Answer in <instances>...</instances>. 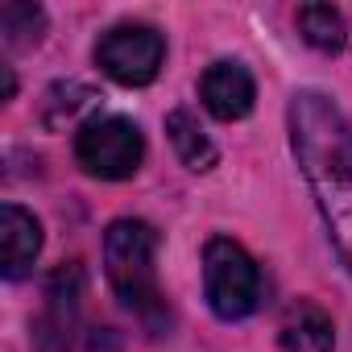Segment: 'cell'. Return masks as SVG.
<instances>
[{
	"instance_id": "obj_1",
	"label": "cell",
	"mask_w": 352,
	"mask_h": 352,
	"mask_svg": "<svg viewBox=\"0 0 352 352\" xmlns=\"http://www.w3.org/2000/svg\"><path fill=\"white\" fill-rule=\"evenodd\" d=\"M290 149L315 195L323 228L352 274V120L323 91H294L286 108Z\"/></svg>"
},
{
	"instance_id": "obj_2",
	"label": "cell",
	"mask_w": 352,
	"mask_h": 352,
	"mask_svg": "<svg viewBox=\"0 0 352 352\" xmlns=\"http://www.w3.org/2000/svg\"><path fill=\"white\" fill-rule=\"evenodd\" d=\"M104 274L116 298L149 327L162 331L170 323L162 286H157V232L145 220L120 216L104 232Z\"/></svg>"
},
{
	"instance_id": "obj_3",
	"label": "cell",
	"mask_w": 352,
	"mask_h": 352,
	"mask_svg": "<svg viewBox=\"0 0 352 352\" xmlns=\"http://www.w3.org/2000/svg\"><path fill=\"white\" fill-rule=\"evenodd\" d=\"M204 298L224 323L249 319L261 307V270L232 236H212L204 245Z\"/></svg>"
},
{
	"instance_id": "obj_4",
	"label": "cell",
	"mask_w": 352,
	"mask_h": 352,
	"mask_svg": "<svg viewBox=\"0 0 352 352\" xmlns=\"http://www.w3.org/2000/svg\"><path fill=\"white\" fill-rule=\"evenodd\" d=\"M75 162L104 183H124L145 162V137L129 116H87L75 133Z\"/></svg>"
},
{
	"instance_id": "obj_5",
	"label": "cell",
	"mask_w": 352,
	"mask_h": 352,
	"mask_svg": "<svg viewBox=\"0 0 352 352\" xmlns=\"http://www.w3.org/2000/svg\"><path fill=\"white\" fill-rule=\"evenodd\" d=\"M96 67L120 83V87H145L157 79L162 63H166V42L153 25H137V21H124V25H112L108 34H100L96 50H91Z\"/></svg>"
},
{
	"instance_id": "obj_6",
	"label": "cell",
	"mask_w": 352,
	"mask_h": 352,
	"mask_svg": "<svg viewBox=\"0 0 352 352\" xmlns=\"http://www.w3.org/2000/svg\"><path fill=\"white\" fill-rule=\"evenodd\" d=\"M79 294H83V270L63 265L46 282V307L34 323V344L38 352H67L75 323H79Z\"/></svg>"
},
{
	"instance_id": "obj_7",
	"label": "cell",
	"mask_w": 352,
	"mask_h": 352,
	"mask_svg": "<svg viewBox=\"0 0 352 352\" xmlns=\"http://www.w3.org/2000/svg\"><path fill=\"white\" fill-rule=\"evenodd\" d=\"M199 96H204V108L216 120H245L257 104V83H253L245 63L216 58L199 79Z\"/></svg>"
},
{
	"instance_id": "obj_8",
	"label": "cell",
	"mask_w": 352,
	"mask_h": 352,
	"mask_svg": "<svg viewBox=\"0 0 352 352\" xmlns=\"http://www.w3.org/2000/svg\"><path fill=\"white\" fill-rule=\"evenodd\" d=\"M42 253V224L34 212L5 204L0 208V274L9 282H21Z\"/></svg>"
},
{
	"instance_id": "obj_9",
	"label": "cell",
	"mask_w": 352,
	"mask_h": 352,
	"mask_svg": "<svg viewBox=\"0 0 352 352\" xmlns=\"http://www.w3.org/2000/svg\"><path fill=\"white\" fill-rule=\"evenodd\" d=\"M282 352H336V323L315 298H294L278 319Z\"/></svg>"
},
{
	"instance_id": "obj_10",
	"label": "cell",
	"mask_w": 352,
	"mask_h": 352,
	"mask_svg": "<svg viewBox=\"0 0 352 352\" xmlns=\"http://www.w3.org/2000/svg\"><path fill=\"white\" fill-rule=\"evenodd\" d=\"M166 133H170V145H174V153H179V162L187 166V170H195V174H208L212 166H216V145H212V137L204 133V124H199V116L191 112V108H174L170 116H166Z\"/></svg>"
},
{
	"instance_id": "obj_11",
	"label": "cell",
	"mask_w": 352,
	"mask_h": 352,
	"mask_svg": "<svg viewBox=\"0 0 352 352\" xmlns=\"http://www.w3.org/2000/svg\"><path fill=\"white\" fill-rule=\"evenodd\" d=\"M294 25L302 34L307 46L323 50V54H340L344 50V38H348V25H344V13L331 9V5H302L294 13Z\"/></svg>"
},
{
	"instance_id": "obj_12",
	"label": "cell",
	"mask_w": 352,
	"mask_h": 352,
	"mask_svg": "<svg viewBox=\"0 0 352 352\" xmlns=\"http://www.w3.org/2000/svg\"><path fill=\"white\" fill-rule=\"evenodd\" d=\"M0 34H5L9 50H30L46 34V13L25 0H9V5H0Z\"/></svg>"
}]
</instances>
